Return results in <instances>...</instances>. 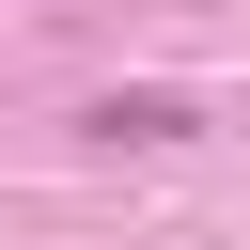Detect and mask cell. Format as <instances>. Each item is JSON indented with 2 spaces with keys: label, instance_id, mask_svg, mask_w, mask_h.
I'll use <instances>...</instances> for the list:
<instances>
[{
  "label": "cell",
  "instance_id": "6da1fadb",
  "mask_svg": "<svg viewBox=\"0 0 250 250\" xmlns=\"http://www.w3.org/2000/svg\"><path fill=\"white\" fill-rule=\"evenodd\" d=\"M78 125H94V141H203V109H188V94H156V78H125V94H94Z\"/></svg>",
  "mask_w": 250,
  "mask_h": 250
}]
</instances>
